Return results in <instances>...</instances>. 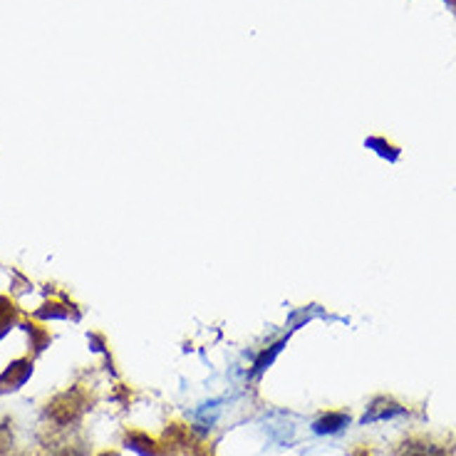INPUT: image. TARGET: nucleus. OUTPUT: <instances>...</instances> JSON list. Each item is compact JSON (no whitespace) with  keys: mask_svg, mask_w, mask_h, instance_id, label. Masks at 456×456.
I'll return each mask as SVG.
<instances>
[{"mask_svg":"<svg viewBox=\"0 0 456 456\" xmlns=\"http://www.w3.org/2000/svg\"><path fill=\"white\" fill-rule=\"evenodd\" d=\"M89 407V399L84 394V389L72 387L67 392L58 394L53 402H48V417L58 426H70L72 422H77L82 417V412Z\"/></svg>","mask_w":456,"mask_h":456,"instance_id":"1","label":"nucleus"},{"mask_svg":"<svg viewBox=\"0 0 456 456\" xmlns=\"http://www.w3.org/2000/svg\"><path fill=\"white\" fill-rule=\"evenodd\" d=\"M30 374H32V360L20 357V360L11 362L3 370V374H0V392H15V389H20L30 379Z\"/></svg>","mask_w":456,"mask_h":456,"instance_id":"2","label":"nucleus"},{"mask_svg":"<svg viewBox=\"0 0 456 456\" xmlns=\"http://www.w3.org/2000/svg\"><path fill=\"white\" fill-rule=\"evenodd\" d=\"M404 412H407V407H402L399 402H394L392 397H377L367 407L365 417H362V424H372V422H382V419H394V417L404 415Z\"/></svg>","mask_w":456,"mask_h":456,"instance_id":"3","label":"nucleus"},{"mask_svg":"<svg viewBox=\"0 0 456 456\" xmlns=\"http://www.w3.org/2000/svg\"><path fill=\"white\" fill-rule=\"evenodd\" d=\"M124 444L131 451H136L139 456H169L167 446L159 444L154 436H149L147 431H126Z\"/></svg>","mask_w":456,"mask_h":456,"instance_id":"4","label":"nucleus"},{"mask_svg":"<svg viewBox=\"0 0 456 456\" xmlns=\"http://www.w3.org/2000/svg\"><path fill=\"white\" fill-rule=\"evenodd\" d=\"M347 424H350V415H345V412H327L320 419L313 422V431L315 434H337Z\"/></svg>","mask_w":456,"mask_h":456,"instance_id":"5","label":"nucleus"},{"mask_svg":"<svg viewBox=\"0 0 456 456\" xmlns=\"http://www.w3.org/2000/svg\"><path fill=\"white\" fill-rule=\"evenodd\" d=\"M399 456H446V451L429 441H407L399 449Z\"/></svg>","mask_w":456,"mask_h":456,"instance_id":"6","label":"nucleus"},{"mask_svg":"<svg viewBox=\"0 0 456 456\" xmlns=\"http://www.w3.org/2000/svg\"><path fill=\"white\" fill-rule=\"evenodd\" d=\"M27 335H30V342H32V350L35 352H42L45 345L50 342V332L40 325H27Z\"/></svg>","mask_w":456,"mask_h":456,"instance_id":"7","label":"nucleus"},{"mask_svg":"<svg viewBox=\"0 0 456 456\" xmlns=\"http://www.w3.org/2000/svg\"><path fill=\"white\" fill-rule=\"evenodd\" d=\"M15 320V308L8 298H0V335L8 330Z\"/></svg>","mask_w":456,"mask_h":456,"instance_id":"8","label":"nucleus"},{"mask_svg":"<svg viewBox=\"0 0 456 456\" xmlns=\"http://www.w3.org/2000/svg\"><path fill=\"white\" fill-rule=\"evenodd\" d=\"M280 347H283V342H278V345H273L271 350L263 352V355L256 360V365H253V374H261L266 367H271L273 360H275V355H278V352H280Z\"/></svg>","mask_w":456,"mask_h":456,"instance_id":"9","label":"nucleus"},{"mask_svg":"<svg viewBox=\"0 0 456 456\" xmlns=\"http://www.w3.org/2000/svg\"><path fill=\"white\" fill-rule=\"evenodd\" d=\"M37 318H67V308H63V305L58 303H48L42 310H37Z\"/></svg>","mask_w":456,"mask_h":456,"instance_id":"10","label":"nucleus"},{"mask_svg":"<svg viewBox=\"0 0 456 456\" xmlns=\"http://www.w3.org/2000/svg\"><path fill=\"white\" fill-rule=\"evenodd\" d=\"M11 444H13V434H11V429H8V422H6V424H0V456L8 454Z\"/></svg>","mask_w":456,"mask_h":456,"instance_id":"11","label":"nucleus"},{"mask_svg":"<svg viewBox=\"0 0 456 456\" xmlns=\"http://www.w3.org/2000/svg\"><path fill=\"white\" fill-rule=\"evenodd\" d=\"M97 456H119L117 451H102V454H97Z\"/></svg>","mask_w":456,"mask_h":456,"instance_id":"12","label":"nucleus"},{"mask_svg":"<svg viewBox=\"0 0 456 456\" xmlns=\"http://www.w3.org/2000/svg\"><path fill=\"white\" fill-rule=\"evenodd\" d=\"M352 456H367V454H365V451H357V454H352Z\"/></svg>","mask_w":456,"mask_h":456,"instance_id":"13","label":"nucleus"}]
</instances>
